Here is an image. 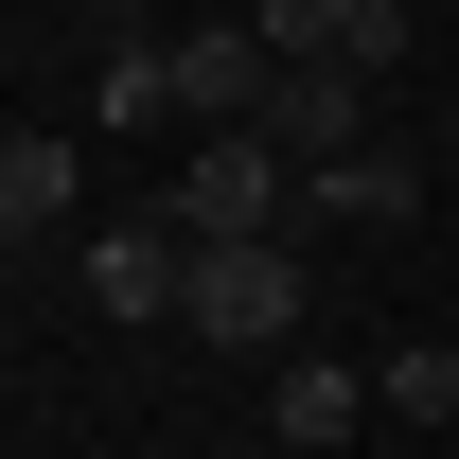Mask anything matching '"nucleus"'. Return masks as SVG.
Instances as JSON below:
<instances>
[{
    "label": "nucleus",
    "instance_id": "11",
    "mask_svg": "<svg viewBox=\"0 0 459 459\" xmlns=\"http://www.w3.org/2000/svg\"><path fill=\"white\" fill-rule=\"evenodd\" d=\"M371 406H406V424H459V353H389V371H371Z\"/></svg>",
    "mask_w": 459,
    "mask_h": 459
},
{
    "label": "nucleus",
    "instance_id": "9",
    "mask_svg": "<svg viewBox=\"0 0 459 459\" xmlns=\"http://www.w3.org/2000/svg\"><path fill=\"white\" fill-rule=\"evenodd\" d=\"M424 195V160L406 142H353V160H300V212H406Z\"/></svg>",
    "mask_w": 459,
    "mask_h": 459
},
{
    "label": "nucleus",
    "instance_id": "4",
    "mask_svg": "<svg viewBox=\"0 0 459 459\" xmlns=\"http://www.w3.org/2000/svg\"><path fill=\"white\" fill-rule=\"evenodd\" d=\"M265 142L283 160H353L371 142V71H265Z\"/></svg>",
    "mask_w": 459,
    "mask_h": 459
},
{
    "label": "nucleus",
    "instance_id": "2",
    "mask_svg": "<svg viewBox=\"0 0 459 459\" xmlns=\"http://www.w3.org/2000/svg\"><path fill=\"white\" fill-rule=\"evenodd\" d=\"M283 212H300V160L265 124H212V142L177 160V230H283Z\"/></svg>",
    "mask_w": 459,
    "mask_h": 459
},
{
    "label": "nucleus",
    "instance_id": "5",
    "mask_svg": "<svg viewBox=\"0 0 459 459\" xmlns=\"http://www.w3.org/2000/svg\"><path fill=\"white\" fill-rule=\"evenodd\" d=\"M177 283H195V230H89V300H107V318H177Z\"/></svg>",
    "mask_w": 459,
    "mask_h": 459
},
{
    "label": "nucleus",
    "instance_id": "1",
    "mask_svg": "<svg viewBox=\"0 0 459 459\" xmlns=\"http://www.w3.org/2000/svg\"><path fill=\"white\" fill-rule=\"evenodd\" d=\"M177 318H195V336H230V353H283V336H300V247H283V230H195Z\"/></svg>",
    "mask_w": 459,
    "mask_h": 459
},
{
    "label": "nucleus",
    "instance_id": "3",
    "mask_svg": "<svg viewBox=\"0 0 459 459\" xmlns=\"http://www.w3.org/2000/svg\"><path fill=\"white\" fill-rule=\"evenodd\" d=\"M265 71H389L406 54V0H247Z\"/></svg>",
    "mask_w": 459,
    "mask_h": 459
},
{
    "label": "nucleus",
    "instance_id": "12",
    "mask_svg": "<svg viewBox=\"0 0 459 459\" xmlns=\"http://www.w3.org/2000/svg\"><path fill=\"white\" fill-rule=\"evenodd\" d=\"M89 18H107V36H142V18H160V0H89Z\"/></svg>",
    "mask_w": 459,
    "mask_h": 459
},
{
    "label": "nucleus",
    "instance_id": "10",
    "mask_svg": "<svg viewBox=\"0 0 459 459\" xmlns=\"http://www.w3.org/2000/svg\"><path fill=\"white\" fill-rule=\"evenodd\" d=\"M89 124H177V54H160V36H107V71H89Z\"/></svg>",
    "mask_w": 459,
    "mask_h": 459
},
{
    "label": "nucleus",
    "instance_id": "6",
    "mask_svg": "<svg viewBox=\"0 0 459 459\" xmlns=\"http://www.w3.org/2000/svg\"><path fill=\"white\" fill-rule=\"evenodd\" d=\"M177 107L195 124H265V36H247V18H195V36H177Z\"/></svg>",
    "mask_w": 459,
    "mask_h": 459
},
{
    "label": "nucleus",
    "instance_id": "7",
    "mask_svg": "<svg viewBox=\"0 0 459 459\" xmlns=\"http://www.w3.org/2000/svg\"><path fill=\"white\" fill-rule=\"evenodd\" d=\"M265 424H283L300 459H336L353 424H371V371H318V353H300V371H265Z\"/></svg>",
    "mask_w": 459,
    "mask_h": 459
},
{
    "label": "nucleus",
    "instance_id": "8",
    "mask_svg": "<svg viewBox=\"0 0 459 459\" xmlns=\"http://www.w3.org/2000/svg\"><path fill=\"white\" fill-rule=\"evenodd\" d=\"M71 177H89V160H71L54 124H0V247H18V230H54V212H71Z\"/></svg>",
    "mask_w": 459,
    "mask_h": 459
}]
</instances>
